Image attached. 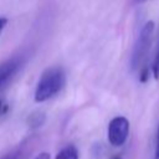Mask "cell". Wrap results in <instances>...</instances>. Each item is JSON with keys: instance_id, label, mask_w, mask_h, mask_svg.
Instances as JSON below:
<instances>
[{"instance_id": "3957f363", "label": "cell", "mask_w": 159, "mask_h": 159, "mask_svg": "<svg viewBox=\"0 0 159 159\" xmlns=\"http://www.w3.org/2000/svg\"><path fill=\"white\" fill-rule=\"evenodd\" d=\"M129 134V122L125 117H114L108 124V140L113 147H120L125 143Z\"/></svg>"}, {"instance_id": "277c9868", "label": "cell", "mask_w": 159, "mask_h": 159, "mask_svg": "<svg viewBox=\"0 0 159 159\" xmlns=\"http://www.w3.org/2000/svg\"><path fill=\"white\" fill-rule=\"evenodd\" d=\"M21 66L20 57H12L0 65V89L14 77Z\"/></svg>"}, {"instance_id": "8992f818", "label": "cell", "mask_w": 159, "mask_h": 159, "mask_svg": "<svg viewBox=\"0 0 159 159\" xmlns=\"http://www.w3.org/2000/svg\"><path fill=\"white\" fill-rule=\"evenodd\" d=\"M45 122V114L42 112H35L29 117V125L31 128H39Z\"/></svg>"}, {"instance_id": "4fadbf2b", "label": "cell", "mask_w": 159, "mask_h": 159, "mask_svg": "<svg viewBox=\"0 0 159 159\" xmlns=\"http://www.w3.org/2000/svg\"><path fill=\"white\" fill-rule=\"evenodd\" d=\"M113 159H122V158H120V157H119V155H117V157H114V158H113Z\"/></svg>"}, {"instance_id": "9c48e42d", "label": "cell", "mask_w": 159, "mask_h": 159, "mask_svg": "<svg viewBox=\"0 0 159 159\" xmlns=\"http://www.w3.org/2000/svg\"><path fill=\"white\" fill-rule=\"evenodd\" d=\"M35 159H51V157H50V154H48V153L42 152V153L37 154V155L35 157Z\"/></svg>"}, {"instance_id": "30bf717a", "label": "cell", "mask_w": 159, "mask_h": 159, "mask_svg": "<svg viewBox=\"0 0 159 159\" xmlns=\"http://www.w3.org/2000/svg\"><path fill=\"white\" fill-rule=\"evenodd\" d=\"M6 24H7V20L5 17H0V34L4 30V27L6 26Z\"/></svg>"}, {"instance_id": "ba28073f", "label": "cell", "mask_w": 159, "mask_h": 159, "mask_svg": "<svg viewBox=\"0 0 159 159\" xmlns=\"http://www.w3.org/2000/svg\"><path fill=\"white\" fill-rule=\"evenodd\" d=\"M153 159H159V125L157 130V142H155V149H154V158Z\"/></svg>"}, {"instance_id": "5b68a950", "label": "cell", "mask_w": 159, "mask_h": 159, "mask_svg": "<svg viewBox=\"0 0 159 159\" xmlns=\"http://www.w3.org/2000/svg\"><path fill=\"white\" fill-rule=\"evenodd\" d=\"M56 159H78V152L75 145L63 147L56 155Z\"/></svg>"}, {"instance_id": "7a4b0ae2", "label": "cell", "mask_w": 159, "mask_h": 159, "mask_svg": "<svg viewBox=\"0 0 159 159\" xmlns=\"http://www.w3.org/2000/svg\"><path fill=\"white\" fill-rule=\"evenodd\" d=\"M65 81H66V76L62 68L60 67L47 68L40 77V81L36 86L35 101L43 102L50 99L62 89Z\"/></svg>"}, {"instance_id": "5bb4252c", "label": "cell", "mask_w": 159, "mask_h": 159, "mask_svg": "<svg viewBox=\"0 0 159 159\" xmlns=\"http://www.w3.org/2000/svg\"><path fill=\"white\" fill-rule=\"evenodd\" d=\"M0 109H1V102H0Z\"/></svg>"}, {"instance_id": "8fae6325", "label": "cell", "mask_w": 159, "mask_h": 159, "mask_svg": "<svg viewBox=\"0 0 159 159\" xmlns=\"http://www.w3.org/2000/svg\"><path fill=\"white\" fill-rule=\"evenodd\" d=\"M147 1H149V0H130V2L133 5H139V4H143V2H147Z\"/></svg>"}, {"instance_id": "6da1fadb", "label": "cell", "mask_w": 159, "mask_h": 159, "mask_svg": "<svg viewBox=\"0 0 159 159\" xmlns=\"http://www.w3.org/2000/svg\"><path fill=\"white\" fill-rule=\"evenodd\" d=\"M154 22L147 21L139 31V35L135 40L132 56H130V68L134 72H139L140 82H145L149 76V66L147 65V58L150 51L152 40L154 35Z\"/></svg>"}, {"instance_id": "52a82bcc", "label": "cell", "mask_w": 159, "mask_h": 159, "mask_svg": "<svg viewBox=\"0 0 159 159\" xmlns=\"http://www.w3.org/2000/svg\"><path fill=\"white\" fill-rule=\"evenodd\" d=\"M150 72L155 80L159 78V37H158V45H157V50H155L153 61L150 63Z\"/></svg>"}, {"instance_id": "7c38bea8", "label": "cell", "mask_w": 159, "mask_h": 159, "mask_svg": "<svg viewBox=\"0 0 159 159\" xmlns=\"http://www.w3.org/2000/svg\"><path fill=\"white\" fill-rule=\"evenodd\" d=\"M2 159H16V158L12 157V155H7V157H5V158H2Z\"/></svg>"}]
</instances>
